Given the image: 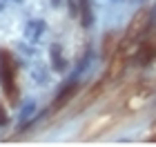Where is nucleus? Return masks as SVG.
Instances as JSON below:
<instances>
[{"instance_id":"nucleus-1","label":"nucleus","mask_w":156,"mask_h":147,"mask_svg":"<svg viewBox=\"0 0 156 147\" xmlns=\"http://www.w3.org/2000/svg\"><path fill=\"white\" fill-rule=\"evenodd\" d=\"M0 82L7 98L11 103H18V87H16V62L9 51H0Z\"/></svg>"},{"instance_id":"nucleus-2","label":"nucleus","mask_w":156,"mask_h":147,"mask_svg":"<svg viewBox=\"0 0 156 147\" xmlns=\"http://www.w3.org/2000/svg\"><path fill=\"white\" fill-rule=\"evenodd\" d=\"M147 25H150V11H147V9H138L136 13H134V18L129 20V25H127V31H125L123 45L136 43V40L145 33Z\"/></svg>"},{"instance_id":"nucleus-3","label":"nucleus","mask_w":156,"mask_h":147,"mask_svg":"<svg viewBox=\"0 0 156 147\" xmlns=\"http://www.w3.org/2000/svg\"><path fill=\"white\" fill-rule=\"evenodd\" d=\"M74 94H76V85L74 82H69V85H65L58 92V96H56V100H54V105H51V111H58V109H62L65 105L74 98Z\"/></svg>"},{"instance_id":"nucleus-4","label":"nucleus","mask_w":156,"mask_h":147,"mask_svg":"<svg viewBox=\"0 0 156 147\" xmlns=\"http://www.w3.org/2000/svg\"><path fill=\"white\" fill-rule=\"evenodd\" d=\"M45 33V20H29L25 27V38L29 43H38Z\"/></svg>"},{"instance_id":"nucleus-5","label":"nucleus","mask_w":156,"mask_h":147,"mask_svg":"<svg viewBox=\"0 0 156 147\" xmlns=\"http://www.w3.org/2000/svg\"><path fill=\"white\" fill-rule=\"evenodd\" d=\"M51 65H54L56 72H65V67H67V62H65V56H62L60 45H54V47H51Z\"/></svg>"},{"instance_id":"nucleus-6","label":"nucleus","mask_w":156,"mask_h":147,"mask_svg":"<svg viewBox=\"0 0 156 147\" xmlns=\"http://www.w3.org/2000/svg\"><path fill=\"white\" fill-rule=\"evenodd\" d=\"M156 58V45H145L143 49H140V54H138V62H150Z\"/></svg>"},{"instance_id":"nucleus-7","label":"nucleus","mask_w":156,"mask_h":147,"mask_svg":"<svg viewBox=\"0 0 156 147\" xmlns=\"http://www.w3.org/2000/svg\"><path fill=\"white\" fill-rule=\"evenodd\" d=\"M116 49H118L116 36H105V47H103V54H105V56H107V58H109V56L114 54Z\"/></svg>"},{"instance_id":"nucleus-8","label":"nucleus","mask_w":156,"mask_h":147,"mask_svg":"<svg viewBox=\"0 0 156 147\" xmlns=\"http://www.w3.org/2000/svg\"><path fill=\"white\" fill-rule=\"evenodd\" d=\"M80 18H83V27H91V9L87 0H83L80 5Z\"/></svg>"},{"instance_id":"nucleus-9","label":"nucleus","mask_w":156,"mask_h":147,"mask_svg":"<svg viewBox=\"0 0 156 147\" xmlns=\"http://www.w3.org/2000/svg\"><path fill=\"white\" fill-rule=\"evenodd\" d=\"M34 109H36L34 105H25V107H23V114H20V121L27 123V121H29V118L34 116Z\"/></svg>"},{"instance_id":"nucleus-10","label":"nucleus","mask_w":156,"mask_h":147,"mask_svg":"<svg viewBox=\"0 0 156 147\" xmlns=\"http://www.w3.org/2000/svg\"><path fill=\"white\" fill-rule=\"evenodd\" d=\"M7 123V111H5V107L0 105V125H5Z\"/></svg>"},{"instance_id":"nucleus-11","label":"nucleus","mask_w":156,"mask_h":147,"mask_svg":"<svg viewBox=\"0 0 156 147\" xmlns=\"http://www.w3.org/2000/svg\"><path fill=\"white\" fill-rule=\"evenodd\" d=\"M7 2H9V0H0V11L5 9V5H7Z\"/></svg>"},{"instance_id":"nucleus-12","label":"nucleus","mask_w":156,"mask_h":147,"mask_svg":"<svg viewBox=\"0 0 156 147\" xmlns=\"http://www.w3.org/2000/svg\"><path fill=\"white\" fill-rule=\"evenodd\" d=\"M60 2H62V0H51V5H54V7H58Z\"/></svg>"},{"instance_id":"nucleus-13","label":"nucleus","mask_w":156,"mask_h":147,"mask_svg":"<svg viewBox=\"0 0 156 147\" xmlns=\"http://www.w3.org/2000/svg\"><path fill=\"white\" fill-rule=\"evenodd\" d=\"M9 2H23V0H9Z\"/></svg>"}]
</instances>
